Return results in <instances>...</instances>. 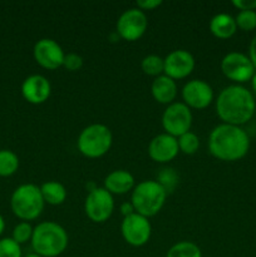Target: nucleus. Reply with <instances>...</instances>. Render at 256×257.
<instances>
[{
  "instance_id": "f257e3e1",
  "label": "nucleus",
  "mask_w": 256,
  "mask_h": 257,
  "mask_svg": "<svg viewBox=\"0 0 256 257\" xmlns=\"http://www.w3.org/2000/svg\"><path fill=\"white\" fill-rule=\"evenodd\" d=\"M256 104L252 93L242 85L223 88L216 99V112L226 124H245L255 114Z\"/></svg>"
},
{
  "instance_id": "f03ea898",
  "label": "nucleus",
  "mask_w": 256,
  "mask_h": 257,
  "mask_svg": "<svg viewBox=\"0 0 256 257\" xmlns=\"http://www.w3.org/2000/svg\"><path fill=\"white\" fill-rule=\"evenodd\" d=\"M250 148L247 133L238 125L218 124L211 131L208 150L217 160L233 162L245 157Z\"/></svg>"
},
{
  "instance_id": "7ed1b4c3",
  "label": "nucleus",
  "mask_w": 256,
  "mask_h": 257,
  "mask_svg": "<svg viewBox=\"0 0 256 257\" xmlns=\"http://www.w3.org/2000/svg\"><path fill=\"white\" fill-rule=\"evenodd\" d=\"M30 241L34 253L42 257H57L64 252L69 238L62 226L53 221H45L35 226Z\"/></svg>"
},
{
  "instance_id": "20e7f679",
  "label": "nucleus",
  "mask_w": 256,
  "mask_h": 257,
  "mask_svg": "<svg viewBox=\"0 0 256 257\" xmlns=\"http://www.w3.org/2000/svg\"><path fill=\"white\" fill-rule=\"evenodd\" d=\"M167 192L157 181H142L135 186L131 196V202L136 212L145 217L156 216L165 206Z\"/></svg>"
},
{
  "instance_id": "39448f33",
  "label": "nucleus",
  "mask_w": 256,
  "mask_h": 257,
  "mask_svg": "<svg viewBox=\"0 0 256 257\" xmlns=\"http://www.w3.org/2000/svg\"><path fill=\"white\" fill-rule=\"evenodd\" d=\"M44 205L40 187L33 183L20 185L15 188L10 198L12 211L17 217L25 222L39 217L44 210Z\"/></svg>"
},
{
  "instance_id": "423d86ee",
  "label": "nucleus",
  "mask_w": 256,
  "mask_h": 257,
  "mask_svg": "<svg viewBox=\"0 0 256 257\" xmlns=\"http://www.w3.org/2000/svg\"><path fill=\"white\" fill-rule=\"evenodd\" d=\"M113 136L109 128L102 123L87 125L78 136L79 152L88 158H99L112 147Z\"/></svg>"
},
{
  "instance_id": "0eeeda50",
  "label": "nucleus",
  "mask_w": 256,
  "mask_h": 257,
  "mask_svg": "<svg viewBox=\"0 0 256 257\" xmlns=\"http://www.w3.org/2000/svg\"><path fill=\"white\" fill-rule=\"evenodd\" d=\"M162 125L166 133L176 138L190 132L192 125L191 108L181 102L168 104L162 114Z\"/></svg>"
},
{
  "instance_id": "6e6552de",
  "label": "nucleus",
  "mask_w": 256,
  "mask_h": 257,
  "mask_svg": "<svg viewBox=\"0 0 256 257\" xmlns=\"http://www.w3.org/2000/svg\"><path fill=\"white\" fill-rule=\"evenodd\" d=\"M113 210H114L113 195L104 187H95L94 190L88 192L84 202V211L88 218L93 222H105L112 216Z\"/></svg>"
},
{
  "instance_id": "1a4fd4ad",
  "label": "nucleus",
  "mask_w": 256,
  "mask_h": 257,
  "mask_svg": "<svg viewBox=\"0 0 256 257\" xmlns=\"http://www.w3.org/2000/svg\"><path fill=\"white\" fill-rule=\"evenodd\" d=\"M148 27L147 15L138 8H130L119 15L117 20V34L128 42L138 40Z\"/></svg>"
},
{
  "instance_id": "9d476101",
  "label": "nucleus",
  "mask_w": 256,
  "mask_h": 257,
  "mask_svg": "<svg viewBox=\"0 0 256 257\" xmlns=\"http://www.w3.org/2000/svg\"><path fill=\"white\" fill-rule=\"evenodd\" d=\"M120 231L128 245L133 247H141L150 241L152 226L147 217L135 212L123 218Z\"/></svg>"
},
{
  "instance_id": "9b49d317",
  "label": "nucleus",
  "mask_w": 256,
  "mask_h": 257,
  "mask_svg": "<svg viewBox=\"0 0 256 257\" xmlns=\"http://www.w3.org/2000/svg\"><path fill=\"white\" fill-rule=\"evenodd\" d=\"M221 70L228 79L237 83L251 80L255 74V68L247 55L238 52L227 53L221 60Z\"/></svg>"
},
{
  "instance_id": "f8f14e48",
  "label": "nucleus",
  "mask_w": 256,
  "mask_h": 257,
  "mask_svg": "<svg viewBox=\"0 0 256 257\" xmlns=\"http://www.w3.org/2000/svg\"><path fill=\"white\" fill-rule=\"evenodd\" d=\"M33 54H34L35 62L40 67L49 70H54L62 67L65 57L62 47L55 40L49 39V38H43V39L38 40L34 44Z\"/></svg>"
},
{
  "instance_id": "ddd939ff",
  "label": "nucleus",
  "mask_w": 256,
  "mask_h": 257,
  "mask_svg": "<svg viewBox=\"0 0 256 257\" xmlns=\"http://www.w3.org/2000/svg\"><path fill=\"white\" fill-rule=\"evenodd\" d=\"M182 98L185 104L195 109H203L213 100V89L202 79H192L182 88Z\"/></svg>"
},
{
  "instance_id": "4468645a",
  "label": "nucleus",
  "mask_w": 256,
  "mask_h": 257,
  "mask_svg": "<svg viewBox=\"0 0 256 257\" xmlns=\"http://www.w3.org/2000/svg\"><path fill=\"white\" fill-rule=\"evenodd\" d=\"M195 68V58L188 50L176 49L165 58V75L175 79L188 77Z\"/></svg>"
},
{
  "instance_id": "2eb2a0df",
  "label": "nucleus",
  "mask_w": 256,
  "mask_h": 257,
  "mask_svg": "<svg viewBox=\"0 0 256 257\" xmlns=\"http://www.w3.org/2000/svg\"><path fill=\"white\" fill-rule=\"evenodd\" d=\"M180 152L177 138L168 133L157 135L148 146V155L158 163H166L172 161Z\"/></svg>"
},
{
  "instance_id": "dca6fc26",
  "label": "nucleus",
  "mask_w": 256,
  "mask_h": 257,
  "mask_svg": "<svg viewBox=\"0 0 256 257\" xmlns=\"http://www.w3.org/2000/svg\"><path fill=\"white\" fill-rule=\"evenodd\" d=\"M52 93L50 82L42 74H33L25 78L22 84V94L32 104L47 102Z\"/></svg>"
},
{
  "instance_id": "f3484780",
  "label": "nucleus",
  "mask_w": 256,
  "mask_h": 257,
  "mask_svg": "<svg viewBox=\"0 0 256 257\" xmlns=\"http://www.w3.org/2000/svg\"><path fill=\"white\" fill-rule=\"evenodd\" d=\"M135 177L125 170H115L104 178V188L112 195H125L135 188Z\"/></svg>"
},
{
  "instance_id": "a211bd4d",
  "label": "nucleus",
  "mask_w": 256,
  "mask_h": 257,
  "mask_svg": "<svg viewBox=\"0 0 256 257\" xmlns=\"http://www.w3.org/2000/svg\"><path fill=\"white\" fill-rule=\"evenodd\" d=\"M153 98L162 104H171L177 95V84L172 78L162 74L156 77L151 85Z\"/></svg>"
},
{
  "instance_id": "6ab92c4d",
  "label": "nucleus",
  "mask_w": 256,
  "mask_h": 257,
  "mask_svg": "<svg viewBox=\"0 0 256 257\" xmlns=\"http://www.w3.org/2000/svg\"><path fill=\"white\" fill-rule=\"evenodd\" d=\"M237 30L235 18L227 13H218L210 20V32L220 39H228Z\"/></svg>"
},
{
  "instance_id": "aec40b11",
  "label": "nucleus",
  "mask_w": 256,
  "mask_h": 257,
  "mask_svg": "<svg viewBox=\"0 0 256 257\" xmlns=\"http://www.w3.org/2000/svg\"><path fill=\"white\" fill-rule=\"evenodd\" d=\"M43 200L45 203L52 206L62 205L67 200V190L64 186L58 181H48L40 186Z\"/></svg>"
},
{
  "instance_id": "412c9836",
  "label": "nucleus",
  "mask_w": 256,
  "mask_h": 257,
  "mask_svg": "<svg viewBox=\"0 0 256 257\" xmlns=\"http://www.w3.org/2000/svg\"><path fill=\"white\" fill-rule=\"evenodd\" d=\"M19 168V158L13 151L0 150V176L9 177Z\"/></svg>"
},
{
  "instance_id": "4be33fe9",
  "label": "nucleus",
  "mask_w": 256,
  "mask_h": 257,
  "mask_svg": "<svg viewBox=\"0 0 256 257\" xmlns=\"http://www.w3.org/2000/svg\"><path fill=\"white\" fill-rule=\"evenodd\" d=\"M166 257H202L201 248L191 241H181L168 250Z\"/></svg>"
},
{
  "instance_id": "5701e85b",
  "label": "nucleus",
  "mask_w": 256,
  "mask_h": 257,
  "mask_svg": "<svg viewBox=\"0 0 256 257\" xmlns=\"http://www.w3.org/2000/svg\"><path fill=\"white\" fill-rule=\"evenodd\" d=\"M141 67L145 74L152 75V77H160L165 70V59L160 55L150 54L146 55L142 59Z\"/></svg>"
},
{
  "instance_id": "b1692460",
  "label": "nucleus",
  "mask_w": 256,
  "mask_h": 257,
  "mask_svg": "<svg viewBox=\"0 0 256 257\" xmlns=\"http://www.w3.org/2000/svg\"><path fill=\"white\" fill-rule=\"evenodd\" d=\"M178 173L173 168H163L157 175V182L162 186L163 190L168 193H172L178 185Z\"/></svg>"
},
{
  "instance_id": "393cba45",
  "label": "nucleus",
  "mask_w": 256,
  "mask_h": 257,
  "mask_svg": "<svg viewBox=\"0 0 256 257\" xmlns=\"http://www.w3.org/2000/svg\"><path fill=\"white\" fill-rule=\"evenodd\" d=\"M178 148L185 155H195L200 147V138L196 133L187 132L178 137Z\"/></svg>"
},
{
  "instance_id": "a878e982",
  "label": "nucleus",
  "mask_w": 256,
  "mask_h": 257,
  "mask_svg": "<svg viewBox=\"0 0 256 257\" xmlns=\"http://www.w3.org/2000/svg\"><path fill=\"white\" fill-rule=\"evenodd\" d=\"M235 22L237 28L245 32H250L256 28V12L255 10H242L236 15Z\"/></svg>"
},
{
  "instance_id": "bb28decb",
  "label": "nucleus",
  "mask_w": 256,
  "mask_h": 257,
  "mask_svg": "<svg viewBox=\"0 0 256 257\" xmlns=\"http://www.w3.org/2000/svg\"><path fill=\"white\" fill-rule=\"evenodd\" d=\"M33 230H34V228L32 227V225H30L29 222L23 221V222L18 223V225L14 227L12 238L15 241V242L22 245V243H25L28 242V241L32 240Z\"/></svg>"
},
{
  "instance_id": "cd10ccee",
  "label": "nucleus",
  "mask_w": 256,
  "mask_h": 257,
  "mask_svg": "<svg viewBox=\"0 0 256 257\" xmlns=\"http://www.w3.org/2000/svg\"><path fill=\"white\" fill-rule=\"evenodd\" d=\"M0 257H22V248L12 237L0 240Z\"/></svg>"
},
{
  "instance_id": "c85d7f7f",
  "label": "nucleus",
  "mask_w": 256,
  "mask_h": 257,
  "mask_svg": "<svg viewBox=\"0 0 256 257\" xmlns=\"http://www.w3.org/2000/svg\"><path fill=\"white\" fill-rule=\"evenodd\" d=\"M63 67L69 72H77L83 67V58L77 53H68L64 57Z\"/></svg>"
},
{
  "instance_id": "c756f323",
  "label": "nucleus",
  "mask_w": 256,
  "mask_h": 257,
  "mask_svg": "<svg viewBox=\"0 0 256 257\" xmlns=\"http://www.w3.org/2000/svg\"><path fill=\"white\" fill-rule=\"evenodd\" d=\"M162 4V0H137L136 5L141 10H153Z\"/></svg>"
},
{
  "instance_id": "7c9ffc66",
  "label": "nucleus",
  "mask_w": 256,
  "mask_h": 257,
  "mask_svg": "<svg viewBox=\"0 0 256 257\" xmlns=\"http://www.w3.org/2000/svg\"><path fill=\"white\" fill-rule=\"evenodd\" d=\"M232 5L240 12L242 10H256V0H233Z\"/></svg>"
},
{
  "instance_id": "2f4dec72",
  "label": "nucleus",
  "mask_w": 256,
  "mask_h": 257,
  "mask_svg": "<svg viewBox=\"0 0 256 257\" xmlns=\"http://www.w3.org/2000/svg\"><path fill=\"white\" fill-rule=\"evenodd\" d=\"M248 58L252 62L253 68L256 70V35L252 38V40L250 43V47H248Z\"/></svg>"
},
{
  "instance_id": "473e14b6",
  "label": "nucleus",
  "mask_w": 256,
  "mask_h": 257,
  "mask_svg": "<svg viewBox=\"0 0 256 257\" xmlns=\"http://www.w3.org/2000/svg\"><path fill=\"white\" fill-rule=\"evenodd\" d=\"M120 212H122V215L124 216V217H127V216L135 213L136 210H135V207H133L132 202L122 203V205H120Z\"/></svg>"
},
{
  "instance_id": "72a5a7b5",
  "label": "nucleus",
  "mask_w": 256,
  "mask_h": 257,
  "mask_svg": "<svg viewBox=\"0 0 256 257\" xmlns=\"http://www.w3.org/2000/svg\"><path fill=\"white\" fill-rule=\"evenodd\" d=\"M4 228H5V221L4 218H3V216L0 215V236H2V233L4 232Z\"/></svg>"
},
{
  "instance_id": "f704fd0d",
  "label": "nucleus",
  "mask_w": 256,
  "mask_h": 257,
  "mask_svg": "<svg viewBox=\"0 0 256 257\" xmlns=\"http://www.w3.org/2000/svg\"><path fill=\"white\" fill-rule=\"evenodd\" d=\"M251 85H252L253 92L256 93V72H255V74H253V77L251 78Z\"/></svg>"
},
{
  "instance_id": "c9c22d12",
  "label": "nucleus",
  "mask_w": 256,
  "mask_h": 257,
  "mask_svg": "<svg viewBox=\"0 0 256 257\" xmlns=\"http://www.w3.org/2000/svg\"><path fill=\"white\" fill-rule=\"evenodd\" d=\"M25 257H42V256L37 255V253H29V255H27Z\"/></svg>"
},
{
  "instance_id": "e433bc0d",
  "label": "nucleus",
  "mask_w": 256,
  "mask_h": 257,
  "mask_svg": "<svg viewBox=\"0 0 256 257\" xmlns=\"http://www.w3.org/2000/svg\"><path fill=\"white\" fill-rule=\"evenodd\" d=\"M255 115H256V110H255Z\"/></svg>"
}]
</instances>
